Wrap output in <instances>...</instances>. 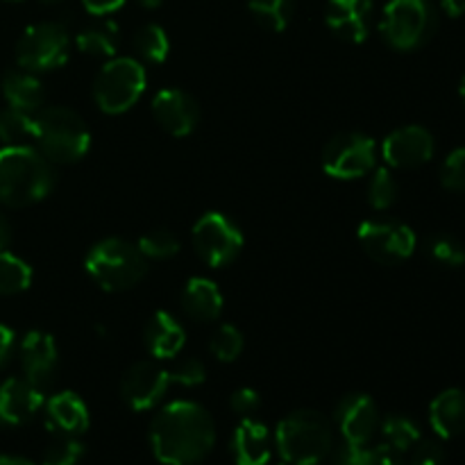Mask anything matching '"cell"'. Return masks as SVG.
I'll return each mask as SVG.
<instances>
[{
  "label": "cell",
  "instance_id": "24",
  "mask_svg": "<svg viewBox=\"0 0 465 465\" xmlns=\"http://www.w3.org/2000/svg\"><path fill=\"white\" fill-rule=\"evenodd\" d=\"M3 95L9 107L27 114L44 104V86L30 71H9L3 77Z\"/></svg>",
  "mask_w": 465,
  "mask_h": 465
},
{
  "label": "cell",
  "instance_id": "44",
  "mask_svg": "<svg viewBox=\"0 0 465 465\" xmlns=\"http://www.w3.org/2000/svg\"><path fill=\"white\" fill-rule=\"evenodd\" d=\"M440 7L450 18H459L465 14V0H440Z\"/></svg>",
  "mask_w": 465,
  "mask_h": 465
},
{
  "label": "cell",
  "instance_id": "27",
  "mask_svg": "<svg viewBox=\"0 0 465 465\" xmlns=\"http://www.w3.org/2000/svg\"><path fill=\"white\" fill-rule=\"evenodd\" d=\"M35 139V118L21 109L7 107L0 112V141L5 145H27Z\"/></svg>",
  "mask_w": 465,
  "mask_h": 465
},
{
  "label": "cell",
  "instance_id": "23",
  "mask_svg": "<svg viewBox=\"0 0 465 465\" xmlns=\"http://www.w3.org/2000/svg\"><path fill=\"white\" fill-rule=\"evenodd\" d=\"M45 411H48V427L62 431V434L75 436L89 427V409L82 402L80 395L71 393V391L50 398Z\"/></svg>",
  "mask_w": 465,
  "mask_h": 465
},
{
  "label": "cell",
  "instance_id": "19",
  "mask_svg": "<svg viewBox=\"0 0 465 465\" xmlns=\"http://www.w3.org/2000/svg\"><path fill=\"white\" fill-rule=\"evenodd\" d=\"M145 348L154 359H175L184 348V327L166 312H157L143 330Z\"/></svg>",
  "mask_w": 465,
  "mask_h": 465
},
{
  "label": "cell",
  "instance_id": "14",
  "mask_svg": "<svg viewBox=\"0 0 465 465\" xmlns=\"http://www.w3.org/2000/svg\"><path fill=\"white\" fill-rule=\"evenodd\" d=\"M336 425L348 443L366 445L375 436L380 425V411L371 395L352 393L336 407Z\"/></svg>",
  "mask_w": 465,
  "mask_h": 465
},
{
  "label": "cell",
  "instance_id": "21",
  "mask_svg": "<svg viewBox=\"0 0 465 465\" xmlns=\"http://www.w3.org/2000/svg\"><path fill=\"white\" fill-rule=\"evenodd\" d=\"M180 302L186 316L200 322L216 321L223 312L221 291L207 277H193V280L186 282Z\"/></svg>",
  "mask_w": 465,
  "mask_h": 465
},
{
  "label": "cell",
  "instance_id": "29",
  "mask_svg": "<svg viewBox=\"0 0 465 465\" xmlns=\"http://www.w3.org/2000/svg\"><path fill=\"white\" fill-rule=\"evenodd\" d=\"M134 50L150 64L166 62L168 50H171V41H168L166 30L154 25V23L143 25L134 35Z\"/></svg>",
  "mask_w": 465,
  "mask_h": 465
},
{
  "label": "cell",
  "instance_id": "12",
  "mask_svg": "<svg viewBox=\"0 0 465 465\" xmlns=\"http://www.w3.org/2000/svg\"><path fill=\"white\" fill-rule=\"evenodd\" d=\"M171 384L168 368L159 366L157 361H136L123 375L121 395L130 404V409L148 411V409L157 407Z\"/></svg>",
  "mask_w": 465,
  "mask_h": 465
},
{
  "label": "cell",
  "instance_id": "15",
  "mask_svg": "<svg viewBox=\"0 0 465 465\" xmlns=\"http://www.w3.org/2000/svg\"><path fill=\"white\" fill-rule=\"evenodd\" d=\"M153 114L159 125L173 136H189L198 127V103L186 91L163 89L154 95Z\"/></svg>",
  "mask_w": 465,
  "mask_h": 465
},
{
  "label": "cell",
  "instance_id": "7",
  "mask_svg": "<svg viewBox=\"0 0 465 465\" xmlns=\"http://www.w3.org/2000/svg\"><path fill=\"white\" fill-rule=\"evenodd\" d=\"M143 91L145 71L132 57H116L104 64V68L94 82L95 104L112 116L127 112L132 104H136Z\"/></svg>",
  "mask_w": 465,
  "mask_h": 465
},
{
  "label": "cell",
  "instance_id": "17",
  "mask_svg": "<svg viewBox=\"0 0 465 465\" xmlns=\"http://www.w3.org/2000/svg\"><path fill=\"white\" fill-rule=\"evenodd\" d=\"M372 0H330L325 21L339 39L363 44L371 32Z\"/></svg>",
  "mask_w": 465,
  "mask_h": 465
},
{
  "label": "cell",
  "instance_id": "50",
  "mask_svg": "<svg viewBox=\"0 0 465 465\" xmlns=\"http://www.w3.org/2000/svg\"><path fill=\"white\" fill-rule=\"evenodd\" d=\"M44 3H57V0H44Z\"/></svg>",
  "mask_w": 465,
  "mask_h": 465
},
{
  "label": "cell",
  "instance_id": "34",
  "mask_svg": "<svg viewBox=\"0 0 465 465\" xmlns=\"http://www.w3.org/2000/svg\"><path fill=\"white\" fill-rule=\"evenodd\" d=\"M212 352L218 361L230 363L239 359L243 352V334L234 325H223L212 339Z\"/></svg>",
  "mask_w": 465,
  "mask_h": 465
},
{
  "label": "cell",
  "instance_id": "2",
  "mask_svg": "<svg viewBox=\"0 0 465 465\" xmlns=\"http://www.w3.org/2000/svg\"><path fill=\"white\" fill-rule=\"evenodd\" d=\"M54 189V168L30 145H5L0 150V203L5 207H30Z\"/></svg>",
  "mask_w": 465,
  "mask_h": 465
},
{
  "label": "cell",
  "instance_id": "46",
  "mask_svg": "<svg viewBox=\"0 0 465 465\" xmlns=\"http://www.w3.org/2000/svg\"><path fill=\"white\" fill-rule=\"evenodd\" d=\"M0 465H35L21 457H0Z\"/></svg>",
  "mask_w": 465,
  "mask_h": 465
},
{
  "label": "cell",
  "instance_id": "16",
  "mask_svg": "<svg viewBox=\"0 0 465 465\" xmlns=\"http://www.w3.org/2000/svg\"><path fill=\"white\" fill-rule=\"evenodd\" d=\"M44 407V391L32 381L12 377L0 384V425L18 427L30 422Z\"/></svg>",
  "mask_w": 465,
  "mask_h": 465
},
{
  "label": "cell",
  "instance_id": "26",
  "mask_svg": "<svg viewBox=\"0 0 465 465\" xmlns=\"http://www.w3.org/2000/svg\"><path fill=\"white\" fill-rule=\"evenodd\" d=\"M293 0H250V12L254 21L271 32L286 30L293 16Z\"/></svg>",
  "mask_w": 465,
  "mask_h": 465
},
{
  "label": "cell",
  "instance_id": "43",
  "mask_svg": "<svg viewBox=\"0 0 465 465\" xmlns=\"http://www.w3.org/2000/svg\"><path fill=\"white\" fill-rule=\"evenodd\" d=\"M14 341H16L14 331L9 330L7 325H0V368H3L5 363L9 361V357H12Z\"/></svg>",
  "mask_w": 465,
  "mask_h": 465
},
{
  "label": "cell",
  "instance_id": "37",
  "mask_svg": "<svg viewBox=\"0 0 465 465\" xmlns=\"http://www.w3.org/2000/svg\"><path fill=\"white\" fill-rule=\"evenodd\" d=\"M168 375H171V381H175V384L198 386L207 377V368H204L200 359H182L175 366L168 368Z\"/></svg>",
  "mask_w": 465,
  "mask_h": 465
},
{
  "label": "cell",
  "instance_id": "31",
  "mask_svg": "<svg viewBox=\"0 0 465 465\" xmlns=\"http://www.w3.org/2000/svg\"><path fill=\"white\" fill-rule=\"evenodd\" d=\"M427 252L439 266L461 268L465 263V248L459 239L450 234H436L427 241Z\"/></svg>",
  "mask_w": 465,
  "mask_h": 465
},
{
  "label": "cell",
  "instance_id": "1",
  "mask_svg": "<svg viewBox=\"0 0 465 465\" xmlns=\"http://www.w3.org/2000/svg\"><path fill=\"white\" fill-rule=\"evenodd\" d=\"M216 443L212 416L195 402H173L154 416L150 445L154 457L166 465L200 463Z\"/></svg>",
  "mask_w": 465,
  "mask_h": 465
},
{
  "label": "cell",
  "instance_id": "40",
  "mask_svg": "<svg viewBox=\"0 0 465 465\" xmlns=\"http://www.w3.org/2000/svg\"><path fill=\"white\" fill-rule=\"evenodd\" d=\"M262 400H259V393L252 389H239L234 391V395L230 398V407L234 409L239 416L250 418L259 409Z\"/></svg>",
  "mask_w": 465,
  "mask_h": 465
},
{
  "label": "cell",
  "instance_id": "10",
  "mask_svg": "<svg viewBox=\"0 0 465 465\" xmlns=\"http://www.w3.org/2000/svg\"><path fill=\"white\" fill-rule=\"evenodd\" d=\"M322 168L336 180H357L375 168V141L361 132H343L327 141Z\"/></svg>",
  "mask_w": 465,
  "mask_h": 465
},
{
  "label": "cell",
  "instance_id": "48",
  "mask_svg": "<svg viewBox=\"0 0 465 465\" xmlns=\"http://www.w3.org/2000/svg\"><path fill=\"white\" fill-rule=\"evenodd\" d=\"M459 95H461V100H463V104H465V75H463L461 84H459Z\"/></svg>",
  "mask_w": 465,
  "mask_h": 465
},
{
  "label": "cell",
  "instance_id": "20",
  "mask_svg": "<svg viewBox=\"0 0 465 465\" xmlns=\"http://www.w3.org/2000/svg\"><path fill=\"white\" fill-rule=\"evenodd\" d=\"M232 452H234L236 465H266L271 461V434L266 425L245 418L234 431Z\"/></svg>",
  "mask_w": 465,
  "mask_h": 465
},
{
  "label": "cell",
  "instance_id": "42",
  "mask_svg": "<svg viewBox=\"0 0 465 465\" xmlns=\"http://www.w3.org/2000/svg\"><path fill=\"white\" fill-rule=\"evenodd\" d=\"M86 7V12L94 14V16H104V14H112L116 9H121L127 0H82Z\"/></svg>",
  "mask_w": 465,
  "mask_h": 465
},
{
  "label": "cell",
  "instance_id": "5",
  "mask_svg": "<svg viewBox=\"0 0 465 465\" xmlns=\"http://www.w3.org/2000/svg\"><path fill=\"white\" fill-rule=\"evenodd\" d=\"M86 272L100 289L116 293L127 291L148 272V262L136 245L123 239H104L86 254Z\"/></svg>",
  "mask_w": 465,
  "mask_h": 465
},
{
  "label": "cell",
  "instance_id": "6",
  "mask_svg": "<svg viewBox=\"0 0 465 465\" xmlns=\"http://www.w3.org/2000/svg\"><path fill=\"white\" fill-rule=\"evenodd\" d=\"M439 12L431 0H391L384 7L380 32L395 50H416L434 36Z\"/></svg>",
  "mask_w": 465,
  "mask_h": 465
},
{
  "label": "cell",
  "instance_id": "38",
  "mask_svg": "<svg viewBox=\"0 0 465 465\" xmlns=\"http://www.w3.org/2000/svg\"><path fill=\"white\" fill-rule=\"evenodd\" d=\"M445 450L436 440H418L411 448V465H443Z\"/></svg>",
  "mask_w": 465,
  "mask_h": 465
},
{
  "label": "cell",
  "instance_id": "45",
  "mask_svg": "<svg viewBox=\"0 0 465 465\" xmlns=\"http://www.w3.org/2000/svg\"><path fill=\"white\" fill-rule=\"evenodd\" d=\"M9 243H12V227H9L7 218L0 213V252H3V250H7Z\"/></svg>",
  "mask_w": 465,
  "mask_h": 465
},
{
  "label": "cell",
  "instance_id": "51",
  "mask_svg": "<svg viewBox=\"0 0 465 465\" xmlns=\"http://www.w3.org/2000/svg\"><path fill=\"white\" fill-rule=\"evenodd\" d=\"M282 465H289V463H282Z\"/></svg>",
  "mask_w": 465,
  "mask_h": 465
},
{
  "label": "cell",
  "instance_id": "47",
  "mask_svg": "<svg viewBox=\"0 0 465 465\" xmlns=\"http://www.w3.org/2000/svg\"><path fill=\"white\" fill-rule=\"evenodd\" d=\"M136 3H139L141 7H145V9H154V7H159L163 0H136Z\"/></svg>",
  "mask_w": 465,
  "mask_h": 465
},
{
  "label": "cell",
  "instance_id": "9",
  "mask_svg": "<svg viewBox=\"0 0 465 465\" xmlns=\"http://www.w3.org/2000/svg\"><path fill=\"white\" fill-rule=\"evenodd\" d=\"M193 245L207 266L223 268L239 257L243 248V234L225 213L209 212L195 223Z\"/></svg>",
  "mask_w": 465,
  "mask_h": 465
},
{
  "label": "cell",
  "instance_id": "4",
  "mask_svg": "<svg viewBox=\"0 0 465 465\" xmlns=\"http://www.w3.org/2000/svg\"><path fill=\"white\" fill-rule=\"evenodd\" d=\"M35 141L48 162L75 163L89 150L91 136L73 109L48 107L35 116Z\"/></svg>",
  "mask_w": 465,
  "mask_h": 465
},
{
  "label": "cell",
  "instance_id": "39",
  "mask_svg": "<svg viewBox=\"0 0 465 465\" xmlns=\"http://www.w3.org/2000/svg\"><path fill=\"white\" fill-rule=\"evenodd\" d=\"M366 445H354L345 440L339 448H331V465H363L366 461Z\"/></svg>",
  "mask_w": 465,
  "mask_h": 465
},
{
  "label": "cell",
  "instance_id": "18",
  "mask_svg": "<svg viewBox=\"0 0 465 465\" xmlns=\"http://www.w3.org/2000/svg\"><path fill=\"white\" fill-rule=\"evenodd\" d=\"M21 366L25 380L44 391L57 372V345L45 331H30L21 343Z\"/></svg>",
  "mask_w": 465,
  "mask_h": 465
},
{
  "label": "cell",
  "instance_id": "28",
  "mask_svg": "<svg viewBox=\"0 0 465 465\" xmlns=\"http://www.w3.org/2000/svg\"><path fill=\"white\" fill-rule=\"evenodd\" d=\"M32 282V268L16 254L0 252V295H16Z\"/></svg>",
  "mask_w": 465,
  "mask_h": 465
},
{
  "label": "cell",
  "instance_id": "32",
  "mask_svg": "<svg viewBox=\"0 0 465 465\" xmlns=\"http://www.w3.org/2000/svg\"><path fill=\"white\" fill-rule=\"evenodd\" d=\"M395 200H398V184L386 168H380L368 184V203L377 212H386L393 207Z\"/></svg>",
  "mask_w": 465,
  "mask_h": 465
},
{
  "label": "cell",
  "instance_id": "49",
  "mask_svg": "<svg viewBox=\"0 0 465 465\" xmlns=\"http://www.w3.org/2000/svg\"><path fill=\"white\" fill-rule=\"evenodd\" d=\"M7 3H23V0H7Z\"/></svg>",
  "mask_w": 465,
  "mask_h": 465
},
{
  "label": "cell",
  "instance_id": "3",
  "mask_svg": "<svg viewBox=\"0 0 465 465\" xmlns=\"http://www.w3.org/2000/svg\"><path fill=\"white\" fill-rule=\"evenodd\" d=\"M275 443L289 465H318L334 448L331 425L322 413L302 409L277 425Z\"/></svg>",
  "mask_w": 465,
  "mask_h": 465
},
{
  "label": "cell",
  "instance_id": "13",
  "mask_svg": "<svg viewBox=\"0 0 465 465\" xmlns=\"http://www.w3.org/2000/svg\"><path fill=\"white\" fill-rule=\"evenodd\" d=\"M381 154L393 168H418L434 157V136L420 125L400 127L386 136Z\"/></svg>",
  "mask_w": 465,
  "mask_h": 465
},
{
  "label": "cell",
  "instance_id": "11",
  "mask_svg": "<svg viewBox=\"0 0 465 465\" xmlns=\"http://www.w3.org/2000/svg\"><path fill=\"white\" fill-rule=\"evenodd\" d=\"M359 241L368 257L384 266L407 262L416 250V234L398 221H366L359 227Z\"/></svg>",
  "mask_w": 465,
  "mask_h": 465
},
{
  "label": "cell",
  "instance_id": "30",
  "mask_svg": "<svg viewBox=\"0 0 465 465\" xmlns=\"http://www.w3.org/2000/svg\"><path fill=\"white\" fill-rule=\"evenodd\" d=\"M381 434H384L386 445L398 454L409 452V450L420 440V430H418L416 422L409 420L407 416L386 418L384 425H381Z\"/></svg>",
  "mask_w": 465,
  "mask_h": 465
},
{
  "label": "cell",
  "instance_id": "35",
  "mask_svg": "<svg viewBox=\"0 0 465 465\" xmlns=\"http://www.w3.org/2000/svg\"><path fill=\"white\" fill-rule=\"evenodd\" d=\"M84 452V445L73 436H57L53 443L45 448L44 465H77Z\"/></svg>",
  "mask_w": 465,
  "mask_h": 465
},
{
  "label": "cell",
  "instance_id": "8",
  "mask_svg": "<svg viewBox=\"0 0 465 465\" xmlns=\"http://www.w3.org/2000/svg\"><path fill=\"white\" fill-rule=\"evenodd\" d=\"M68 59V35L59 23L27 27L16 45V62L25 71H50Z\"/></svg>",
  "mask_w": 465,
  "mask_h": 465
},
{
  "label": "cell",
  "instance_id": "33",
  "mask_svg": "<svg viewBox=\"0 0 465 465\" xmlns=\"http://www.w3.org/2000/svg\"><path fill=\"white\" fill-rule=\"evenodd\" d=\"M145 259H171L180 250V241L171 230H153L145 236H141L139 245Z\"/></svg>",
  "mask_w": 465,
  "mask_h": 465
},
{
  "label": "cell",
  "instance_id": "25",
  "mask_svg": "<svg viewBox=\"0 0 465 465\" xmlns=\"http://www.w3.org/2000/svg\"><path fill=\"white\" fill-rule=\"evenodd\" d=\"M77 48L95 57H114L118 50V27L114 21H100L77 35Z\"/></svg>",
  "mask_w": 465,
  "mask_h": 465
},
{
  "label": "cell",
  "instance_id": "36",
  "mask_svg": "<svg viewBox=\"0 0 465 465\" xmlns=\"http://www.w3.org/2000/svg\"><path fill=\"white\" fill-rule=\"evenodd\" d=\"M440 182H443L445 189L465 193V148L448 154L443 168H440Z\"/></svg>",
  "mask_w": 465,
  "mask_h": 465
},
{
  "label": "cell",
  "instance_id": "22",
  "mask_svg": "<svg viewBox=\"0 0 465 465\" xmlns=\"http://www.w3.org/2000/svg\"><path fill=\"white\" fill-rule=\"evenodd\" d=\"M430 422L440 439H454L465 431V391L448 389L431 402Z\"/></svg>",
  "mask_w": 465,
  "mask_h": 465
},
{
  "label": "cell",
  "instance_id": "41",
  "mask_svg": "<svg viewBox=\"0 0 465 465\" xmlns=\"http://www.w3.org/2000/svg\"><path fill=\"white\" fill-rule=\"evenodd\" d=\"M363 465H402V461L398 459V452H393L389 445H380L375 450H368Z\"/></svg>",
  "mask_w": 465,
  "mask_h": 465
}]
</instances>
